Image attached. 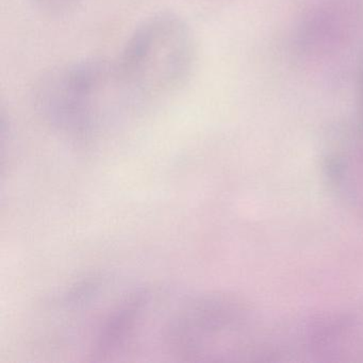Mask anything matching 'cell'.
Wrapping results in <instances>:
<instances>
[{"mask_svg": "<svg viewBox=\"0 0 363 363\" xmlns=\"http://www.w3.org/2000/svg\"><path fill=\"white\" fill-rule=\"evenodd\" d=\"M323 169L340 201L363 214V130L335 138L325 148Z\"/></svg>", "mask_w": 363, "mask_h": 363, "instance_id": "6", "label": "cell"}, {"mask_svg": "<svg viewBox=\"0 0 363 363\" xmlns=\"http://www.w3.org/2000/svg\"><path fill=\"white\" fill-rule=\"evenodd\" d=\"M135 286L111 275H93L61 293L44 316V345L56 354L99 362L118 312Z\"/></svg>", "mask_w": 363, "mask_h": 363, "instance_id": "4", "label": "cell"}, {"mask_svg": "<svg viewBox=\"0 0 363 363\" xmlns=\"http://www.w3.org/2000/svg\"><path fill=\"white\" fill-rule=\"evenodd\" d=\"M358 107L359 118H360V128L363 130V69L361 72L358 86Z\"/></svg>", "mask_w": 363, "mask_h": 363, "instance_id": "8", "label": "cell"}, {"mask_svg": "<svg viewBox=\"0 0 363 363\" xmlns=\"http://www.w3.org/2000/svg\"><path fill=\"white\" fill-rule=\"evenodd\" d=\"M35 104L55 130L77 141L101 131L137 110L114 60L84 58L50 69L38 82Z\"/></svg>", "mask_w": 363, "mask_h": 363, "instance_id": "2", "label": "cell"}, {"mask_svg": "<svg viewBox=\"0 0 363 363\" xmlns=\"http://www.w3.org/2000/svg\"><path fill=\"white\" fill-rule=\"evenodd\" d=\"M196 52L186 21L173 12H160L135 27L116 62L140 108L179 91L192 75Z\"/></svg>", "mask_w": 363, "mask_h": 363, "instance_id": "3", "label": "cell"}, {"mask_svg": "<svg viewBox=\"0 0 363 363\" xmlns=\"http://www.w3.org/2000/svg\"><path fill=\"white\" fill-rule=\"evenodd\" d=\"M33 1L45 13L62 16L75 10L82 0H33Z\"/></svg>", "mask_w": 363, "mask_h": 363, "instance_id": "7", "label": "cell"}, {"mask_svg": "<svg viewBox=\"0 0 363 363\" xmlns=\"http://www.w3.org/2000/svg\"><path fill=\"white\" fill-rule=\"evenodd\" d=\"M301 360H363V314H320L299 324Z\"/></svg>", "mask_w": 363, "mask_h": 363, "instance_id": "5", "label": "cell"}, {"mask_svg": "<svg viewBox=\"0 0 363 363\" xmlns=\"http://www.w3.org/2000/svg\"><path fill=\"white\" fill-rule=\"evenodd\" d=\"M275 327L235 295L156 286L138 320L135 354L140 361H273Z\"/></svg>", "mask_w": 363, "mask_h": 363, "instance_id": "1", "label": "cell"}]
</instances>
